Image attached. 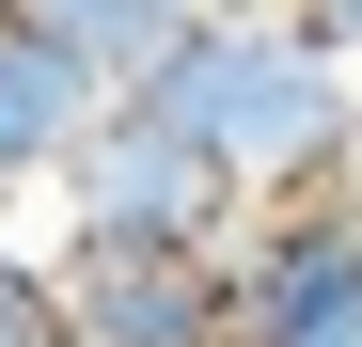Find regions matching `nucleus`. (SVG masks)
<instances>
[{"instance_id": "obj_1", "label": "nucleus", "mask_w": 362, "mask_h": 347, "mask_svg": "<svg viewBox=\"0 0 362 347\" xmlns=\"http://www.w3.org/2000/svg\"><path fill=\"white\" fill-rule=\"evenodd\" d=\"M142 110L221 158L236 205H315V190L362 174V64H331L284 0H221V16L158 64Z\"/></svg>"}, {"instance_id": "obj_2", "label": "nucleus", "mask_w": 362, "mask_h": 347, "mask_svg": "<svg viewBox=\"0 0 362 347\" xmlns=\"http://www.w3.org/2000/svg\"><path fill=\"white\" fill-rule=\"evenodd\" d=\"M47 205H64V253H236V221H252V205L221 190V158L189 127H158L142 95L95 110V142L64 158Z\"/></svg>"}, {"instance_id": "obj_3", "label": "nucleus", "mask_w": 362, "mask_h": 347, "mask_svg": "<svg viewBox=\"0 0 362 347\" xmlns=\"http://www.w3.org/2000/svg\"><path fill=\"white\" fill-rule=\"evenodd\" d=\"M236 347H362V205H252L236 221Z\"/></svg>"}, {"instance_id": "obj_4", "label": "nucleus", "mask_w": 362, "mask_h": 347, "mask_svg": "<svg viewBox=\"0 0 362 347\" xmlns=\"http://www.w3.org/2000/svg\"><path fill=\"white\" fill-rule=\"evenodd\" d=\"M64 347H236L221 253H64Z\"/></svg>"}, {"instance_id": "obj_5", "label": "nucleus", "mask_w": 362, "mask_h": 347, "mask_svg": "<svg viewBox=\"0 0 362 347\" xmlns=\"http://www.w3.org/2000/svg\"><path fill=\"white\" fill-rule=\"evenodd\" d=\"M95 110H110V95L64 64V47L0 16V205H16V190H64V158L95 142Z\"/></svg>"}, {"instance_id": "obj_6", "label": "nucleus", "mask_w": 362, "mask_h": 347, "mask_svg": "<svg viewBox=\"0 0 362 347\" xmlns=\"http://www.w3.org/2000/svg\"><path fill=\"white\" fill-rule=\"evenodd\" d=\"M221 16V0H16V32H47L95 95H158V64Z\"/></svg>"}, {"instance_id": "obj_7", "label": "nucleus", "mask_w": 362, "mask_h": 347, "mask_svg": "<svg viewBox=\"0 0 362 347\" xmlns=\"http://www.w3.org/2000/svg\"><path fill=\"white\" fill-rule=\"evenodd\" d=\"M0 347H64V253L0 237Z\"/></svg>"}, {"instance_id": "obj_8", "label": "nucleus", "mask_w": 362, "mask_h": 347, "mask_svg": "<svg viewBox=\"0 0 362 347\" xmlns=\"http://www.w3.org/2000/svg\"><path fill=\"white\" fill-rule=\"evenodd\" d=\"M284 16H299V32H315V47H331V64H362V0H284Z\"/></svg>"}, {"instance_id": "obj_9", "label": "nucleus", "mask_w": 362, "mask_h": 347, "mask_svg": "<svg viewBox=\"0 0 362 347\" xmlns=\"http://www.w3.org/2000/svg\"><path fill=\"white\" fill-rule=\"evenodd\" d=\"M346 205H362V174H346Z\"/></svg>"}, {"instance_id": "obj_10", "label": "nucleus", "mask_w": 362, "mask_h": 347, "mask_svg": "<svg viewBox=\"0 0 362 347\" xmlns=\"http://www.w3.org/2000/svg\"><path fill=\"white\" fill-rule=\"evenodd\" d=\"M0 16H16V0H0Z\"/></svg>"}]
</instances>
